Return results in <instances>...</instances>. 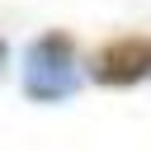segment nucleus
Wrapping results in <instances>:
<instances>
[{"mask_svg":"<svg viewBox=\"0 0 151 151\" xmlns=\"http://www.w3.org/2000/svg\"><path fill=\"white\" fill-rule=\"evenodd\" d=\"M24 94L33 104H66L85 85V66L76 52V38L66 28H47L24 47Z\"/></svg>","mask_w":151,"mask_h":151,"instance_id":"f257e3e1","label":"nucleus"},{"mask_svg":"<svg viewBox=\"0 0 151 151\" xmlns=\"http://www.w3.org/2000/svg\"><path fill=\"white\" fill-rule=\"evenodd\" d=\"M90 80L104 90H132L151 80V33H118L90 52Z\"/></svg>","mask_w":151,"mask_h":151,"instance_id":"f03ea898","label":"nucleus"},{"mask_svg":"<svg viewBox=\"0 0 151 151\" xmlns=\"http://www.w3.org/2000/svg\"><path fill=\"white\" fill-rule=\"evenodd\" d=\"M5 57H9V47H5V38H0V66H5Z\"/></svg>","mask_w":151,"mask_h":151,"instance_id":"7ed1b4c3","label":"nucleus"},{"mask_svg":"<svg viewBox=\"0 0 151 151\" xmlns=\"http://www.w3.org/2000/svg\"><path fill=\"white\" fill-rule=\"evenodd\" d=\"M0 76H5V66H0Z\"/></svg>","mask_w":151,"mask_h":151,"instance_id":"20e7f679","label":"nucleus"}]
</instances>
